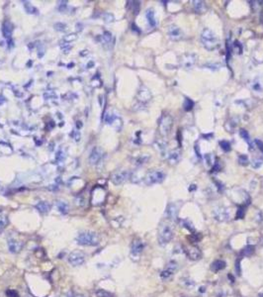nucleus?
<instances>
[{
    "instance_id": "38",
    "label": "nucleus",
    "mask_w": 263,
    "mask_h": 297,
    "mask_svg": "<svg viewBox=\"0 0 263 297\" xmlns=\"http://www.w3.org/2000/svg\"><path fill=\"white\" fill-rule=\"evenodd\" d=\"M248 157L246 155H240L238 157V163L241 165H248Z\"/></svg>"
},
{
    "instance_id": "8",
    "label": "nucleus",
    "mask_w": 263,
    "mask_h": 297,
    "mask_svg": "<svg viewBox=\"0 0 263 297\" xmlns=\"http://www.w3.org/2000/svg\"><path fill=\"white\" fill-rule=\"evenodd\" d=\"M129 178H131V173L128 170H119L116 171L111 176V180L115 185L123 184L125 181H127Z\"/></svg>"
},
{
    "instance_id": "50",
    "label": "nucleus",
    "mask_w": 263,
    "mask_h": 297,
    "mask_svg": "<svg viewBox=\"0 0 263 297\" xmlns=\"http://www.w3.org/2000/svg\"><path fill=\"white\" fill-rule=\"evenodd\" d=\"M64 297H75L74 295H73V293L72 292H67L66 293V295L64 296Z\"/></svg>"
},
{
    "instance_id": "46",
    "label": "nucleus",
    "mask_w": 263,
    "mask_h": 297,
    "mask_svg": "<svg viewBox=\"0 0 263 297\" xmlns=\"http://www.w3.org/2000/svg\"><path fill=\"white\" fill-rule=\"evenodd\" d=\"M235 271L238 276H240V261L239 260L237 261V263H235Z\"/></svg>"
},
{
    "instance_id": "32",
    "label": "nucleus",
    "mask_w": 263,
    "mask_h": 297,
    "mask_svg": "<svg viewBox=\"0 0 263 297\" xmlns=\"http://www.w3.org/2000/svg\"><path fill=\"white\" fill-rule=\"evenodd\" d=\"M23 3H24V6H25L26 11L29 13V14H36V13L38 12V10L36 9V8H35L34 6H32V5L29 3V2L24 1Z\"/></svg>"
},
{
    "instance_id": "53",
    "label": "nucleus",
    "mask_w": 263,
    "mask_h": 297,
    "mask_svg": "<svg viewBox=\"0 0 263 297\" xmlns=\"http://www.w3.org/2000/svg\"><path fill=\"white\" fill-rule=\"evenodd\" d=\"M259 297H263V293H260L259 294Z\"/></svg>"
},
{
    "instance_id": "47",
    "label": "nucleus",
    "mask_w": 263,
    "mask_h": 297,
    "mask_svg": "<svg viewBox=\"0 0 263 297\" xmlns=\"http://www.w3.org/2000/svg\"><path fill=\"white\" fill-rule=\"evenodd\" d=\"M104 19L106 22H112L114 20V17H113V15H111V14H105Z\"/></svg>"
},
{
    "instance_id": "1",
    "label": "nucleus",
    "mask_w": 263,
    "mask_h": 297,
    "mask_svg": "<svg viewBox=\"0 0 263 297\" xmlns=\"http://www.w3.org/2000/svg\"><path fill=\"white\" fill-rule=\"evenodd\" d=\"M201 43L207 51H214L219 46V39L211 29L206 28L201 33Z\"/></svg>"
},
{
    "instance_id": "2",
    "label": "nucleus",
    "mask_w": 263,
    "mask_h": 297,
    "mask_svg": "<svg viewBox=\"0 0 263 297\" xmlns=\"http://www.w3.org/2000/svg\"><path fill=\"white\" fill-rule=\"evenodd\" d=\"M76 243L80 246H97L99 244V238L96 233L92 231H84L78 234L75 239Z\"/></svg>"
},
{
    "instance_id": "4",
    "label": "nucleus",
    "mask_w": 263,
    "mask_h": 297,
    "mask_svg": "<svg viewBox=\"0 0 263 297\" xmlns=\"http://www.w3.org/2000/svg\"><path fill=\"white\" fill-rule=\"evenodd\" d=\"M165 178V173L162 170H153L148 171L145 176V183L146 185H153L161 183Z\"/></svg>"
},
{
    "instance_id": "49",
    "label": "nucleus",
    "mask_w": 263,
    "mask_h": 297,
    "mask_svg": "<svg viewBox=\"0 0 263 297\" xmlns=\"http://www.w3.org/2000/svg\"><path fill=\"white\" fill-rule=\"evenodd\" d=\"M185 285H187V286H189V287H192V286H194L195 285V282L193 281V280H190V279H188V280H185Z\"/></svg>"
},
{
    "instance_id": "17",
    "label": "nucleus",
    "mask_w": 263,
    "mask_h": 297,
    "mask_svg": "<svg viewBox=\"0 0 263 297\" xmlns=\"http://www.w3.org/2000/svg\"><path fill=\"white\" fill-rule=\"evenodd\" d=\"M8 245V249H9L10 253L12 254H17L21 250L23 247V242H19L15 239H8L7 242Z\"/></svg>"
},
{
    "instance_id": "25",
    "label": "nucleus",
    "mask_w": 263,
    "mask_h": 297,
    "mask_svg": "<svg viewBox=\"0 0 263 297\" xmlns=\"http://www.w3.org/2000/svg\"><path fill=\"white\" fill-rule=\"evenodd\" d=\"M239 135H240V137L244 140L246 143L249 145V149L252 150V144H251V141H250V137H249V134H248V132L246 131L245 129H240L239 130Z\"/></svg>"
},
{
    "instance_id": "37",
    "label": "nucleus",
    "mask_w": 263,
    "mask_h": 297,
    "mask_svg": "<svg viewBox=\"0 0 263 297\" xmlns=\"http://www.w3.org/2000/svg\"><path fill=\"white\" fill-rule=\"evenodd\" d=\"M56 162L58 163H61L64 162V160H66V154L62 152V150H59L58 152V154H56Z\"/></svg>"
},
{
    "instance_id": "9",
    "label": "nucleus",
    "mask_w": 263,
    "mask_h": 297,
    "mask_svg": "<svg viewBox=\"0 0 263 297\" xmlns=\"http://www.w3.org/2000/svg\"><path fill=\"white\" fill-rule=\"evenodd\" d=\"M85 261V255L80 250H74L68 255V263L73 266H79Z\"/></svg>"
},
{
    "instance_id": "29",
    "label": "nucleus",
    "mask_w": 263,
    "mask_h": 297,
    "mask_svg": "<svg viewBox=\"0 0 263 297\" xmlns=\"http://www.w3.org/2000/svg\"><path fill=\"white\" fill-rule=\"evenodd\" d=\"M254 253V247L253 246H246L245 248H243L242 250H241L240 255H243V257H249Z\"/></svg>"
},
{
    "instance_id": "39",
    "label": "nucleus",
    "mask_w": 263,
    "mask_h": 297,
    "mask_svg": "<svg viewBox=\"0 0 263 297\" xmlns=\"http://www.w3.org/2000/svg\"><path fill=\"white\" fill-rule=\"evenodd\" d=\"M133 4H130L133 6V10H134V13L135 15L139 14V11H140V2L139 1H132Z\"/></svg>"
},
{
    "instance_id": "3",
    "label": "nucleus",
    "mask_w": 263,
    "mask_h": 297,
    "mask_svg": "<svg viewBox=\"0 0 263 297\" xmlns=\"http://www.w3.org/2000/svg\"><path fill=\"white\" fill-rule=\"evenodd\" d=\"M172 127H173V118L171 117V115H169L168 113H164L163 115H161L158 123L159 134L162 137L166 138L171 133Z\"/></svg>"
},
{
    "instance_id": "12",
    "label": "nucleus",
    "mask_w": 263,
    "mask_h": 297,
    "mask_svg": "<svg viewBox=\"0 0 263 297\" xmlns=\"http://www.w3.org/2000/svg\"><path fill=\"white\" fill-rule=\"evenodd\" d=\"M168 37L173 41H179L183 38V32L176 25H170L167 30Z\"/></svg>"
},
{
    "instance_id": "10",
    "label": "nucleus",
    "mask_w": 263,
    "mask_h": 297,
    "mask_svg": "<svg viewBox=\"0 0 263 297\" xmlns=\"http://www.w3.org/2000/svg\"><path fill=\"white\" fill-rule=\"evenodd\" d=\"M137 99H138V101L140 102L142 104H146V103H148L150 101L151 93H150V91L148 90V87H145V85L140 86V88L139 89L138 94H137Z\"/></svg>"
},
{
    "instance_id": "48",
    "label": "nucleus",
    "mask_w": 263,
    "mask_h": 297,
    "mask_svg": "<svg viewBox=\"0 0 263 297\" xmlns=\"http://www.w3.org/2000/svg\"><path fill=\"white\" fill-rule=\"evenodd\" d=\"M261 160H253V163H252V167H255V168H257V167H260V165H261Z\"/></svg>"
},
{
    "instance_id": "54",
    "label": "nucleus",
    "mask_w": 263,
    "mask_h": 297,
    "mask_svg": "<svg viewBox=\"0 0 263 297\" xmlns=\"http://www.w3.org/2000/svg\"><path fill=\"white\" fill-rule=\"evenodd\" d=\"M183 297H186V296H183Z\"/></svg>"
},
{
    "instance_id": "27",
    "label": "nucleus",
    "mask_w": 263,
    "mask_h": 297,
    "mask_svg": "<svg viewBox=\"0 0 263 297\" xmlns=\"http://www.w3.org/2000/svg\"><path fill=\"white\" fill-rule=\"evenodd\" d=\"M194 107V102L192 101V99L188 97L184 98V103H183V108L185 111H191Z\"/></svg>"
},
{
    "instance_id": "44",
    "label": "nucleus",
    "mask_w": 263,
    "mask_h": 297,
    "mask_svg": "<svg viewBox=\"0 0 263 297\" xmlns=\"http://www.w3.org/2000/svg\"><path fill=\"white\" fill-rule=\"evenodd\" d=\"M220 170H221V165H220V162H218V160H216L215 163H214V167L212 168V172H214V171H219Z\"/></svg>"
},
{
    "instance_id": "22",
    "label": "nucleus",
    "mask_w": 263,
    "mask_h": 297,
    "mask_svg": "<svg viewBox=\"0 0 263 297\" xmlns=\"http://www.w3.org/2000/svg\"><path fill=\"white\" fill-rule=\"evenodd\" d=\"M193 8L196 13H205V11L207 10V5L204 1H193Z\"/></svg>"
},
{
    "instance_id": "35",
    "label": "nucleus",
    "mask_w": 263,
    "mask_h": 297,
    "mask_svg": "<svg viewBox=\"0 0 263 297\" xmlns=\"http://www.w3.org/2000/svg\"><path fill=\"white\" fill-rule=\"evenodd\" d=\"M245 205H242V206H240L239 208L237 209V216H235V218L237 219H242L243 217H244V215H245Z\"/></svg>"
},
{
    "instance_id": "16",
    "label": "nucleus",
    "mask_w": 263,
    "mask_h": 297,
    "mask_svg": "<svg viewBox=\"0 0 263 297\" xmlns=\"http://www.w3.org/2000/svg\"><path fill=\"white\" fill-rule=\"evenodd\" d=\"M143 248H145V245L142 241L140 240H135L132 244L131 247V255L133 257H139V255L142 254Z\"/></svg>"
},
{
    "instance_id": "42",
    "label": "nucleus",
    "mask_w": 263,
    "mask_h": 297,
    "mask_svg": "<svg viewBox=\"0 0 263 297\" xmlns=\"http://www.w3.org/2000/svg\"><path fill=\"white\" fill-rule=\"evenodd\" d=\"M254 144H255L257 148L259 149V151L263 154V142L258 140V139H255V140H254Z\"/></svg>"
},
{
    "instance_id": "45",
    "label": "nucleus",
    "mask_w": 263,
    "mask_h": 297,
    "mask_svg": "<svg viewBox=\"0 0 263 297\" xmlns=\"http://www.w3.org/2000/svg\"><path fill=\"white\" fill-rule=\"evenodd\" d=\"M189 239H191L192 243H197V242H199V240H200V236L196 235V234H192V236Z\"/></svg>"
},
{
    "instance_id": "7",
    "label": "nucleus",
    "mask_w": 263,
    "mask_h": 297,
    "mask_svg": "<svg viewBox=\"0 0 263 297\" xmlns=\"http://www.w3.org/2000/svg\"><path fill=\"white\" fill-rule=\"evenodd\" d=\"M214 219L219 222H226L230 219V211L229 209L224 206H218L213 211Z\"/></svg>"
},
{
    "instance_id": "26",
    "label": "nucleus",
    "mask_w": 263,
    "mask_h": 297,
    "mask_svg": "<svg viewBox=\"0 0 263 297\" xmlns=\"http://www.w3.org/2000/svg\"><path fill=\"white\" fill-rule=\"evenodd\" d=\"M180 224L181 226H182L183 228H186L187 230H189L190 232H195V228H194V226L193 224H192V222L190 221V220H188V219H185V220H181L180 221Z\"/></svg>"
},
{
    "instance_id": "20",
    "label": "nucleus",
    "mask_w": 263,
    "mask_h": 297,
    "mask_svg": "<svg viewBox=\"0 0 263 297\" xmlns=\"http://www.w3.org/2000/svg\"><path fill=\"white\" fill-rule=\"evenodd\" d=\"M35 207H36V209L38 211L43 214L48 213V212L51 210V204L47 202V201H40V202H38L36 204Z\"/></svg>"
},
{
    "instance_id": "23",
    "label": "nucleus",
    "mask_w": 263,
    "mask_h": 297,
    "mask_svg": "<svg viewBox=\"0 0 263 297\" xmlns=\"http://www.w3.org/2000/svg\"><path fill=\"white\" fill-rule=\"evenodd\" d=\"M225 268H226V261H222V260L215 261L212 263V266H211V269H212V271L214 272H218L220 271H222V269H224Z\"/></svg>"
},
{
    "instance_id": "5",
    "label": "nucleus",
    "mask_w": 263,
    "mask_h": 297,
    "mask_svg": "<svg viewBox=\"0 0 263 297\" xmlns=\"http://www.w3.org/2000/svg\"><path fill=\"white\" fill-rule=\"evenodd\" d=\"M173 230L171 226L168 224H163L159 228V234H158V241L161 246H165L169 243L173 238Z\"/></svg>"
},
{
    "instance_id": "52",
    "label": "nucleus",
    "mask_w": 263,
    "mask_h": 297,
    "mask_svg": "<svg viewBox=\"0 0 263 297\" xmlns=\"http://www.w3.org/2000/svg\"><path fill=\"white\" fill-rule=\"evenodd\" d=\"M75 297H85V296H84V295H81V294H78V295H76Z\"/></svg>"
},
{
    "instance_id": "24",
    "label": "nucleus",
    "mask_w": 263,
    "mask_h": 297,
    "mask_svg": "<svg viewBox=\"0 0 263 297\" xmlns=\"http://www.w3.org/2000/svg\"><path fill=\"white\" fill-rule=\"evenodd\" d=\"M56 207H58V210L61 212L62 215H66L68 213V204H67L66 201L58 200V202H56Z\"/></svg>"
},
{
    "instance_id": "51",
    "label": "nucleus",
    "mask_w": 263,
    "mask_h": 297,
    "mask_svg": "<svg viewBox=\"0 0 263 297\" xmlns=\"http://www.w3.org/2000/svg\"><path fill=\"white\" fill-rule=\"evenodd\" d=\"M199 292H205V286H202L201 288H200Z\"/></svg>"
},
{
    "instance_id": "15",
    "label": "nucleus",
    "mask_w": 263,
    "mask_h": 297,
    "mask_svg": "<svg viewBox=\"0 0 263 297\" xmlns=\"http://www.w3.org/2000/svg\"><path fill=\"white\" fill-rule=\"evenodd\" d=\"M167 162L169 165H174L176 163H178L181 160V152L179 150H172L167 154Z\"/></svg>"
},
{
    "instance_id": "11",
    "label": "nucleus",
    "mask_w": 263,
    "mask_h": 297,
    "mask_svg": "<svg viewBox=\"0 0 263 297\" xmlns=\"http://www.w3.org/2000/svg\"><path fill=\"white\" fill-rule=\"evenodd\" d=\"M178 209H179V206L176 203L168 204L166 207V210H165V217H166V219L170 220V221H174V220L177 219Z\"/></svg>"
},
{
    "instance_id": "21",
    "label": "nucleus",
    "mask_w": 263,
    "mask_h": 297,
    "mask_svg": "<svg viewBox=\"0 0 263 297\" xmlns=\"http://www.w3.org/2000/svg\"><path fill=\"white\" fill-rule=\"evenodd\" d=\"M145 17L148 19V22L150 24L151 28H154L156 26V20H155V15H154V11L153 9H148L145 12Z\"/></svg>"
},
{
    "instance_id": "18",
    "label": "nucleus",
    "mask_w": 263,
    "mask_h": 297,
    "mask_svg": "<svg viewBox=\"0 0 263 297\" xmlns=\"http://www.w3.org/2000/svg\"><path fill=\"white\" fill-rule=\"evenodd\" d=\"M12 31H13V27L12 24L10 23L9 21H5L2 25V33H3V36L7 41H10V45H12Z\"/></svg>"
},
{
    "instance_id": "28",
    "label": "nucleus",
    "mask_w": 263,
    "mask_h": 297,
    "mask_svg": "<svg viewBox=\"0 0 263 297\" xmlns=\"http://www.w3.org/2000/svg\"><path fill=\"white\" fill-rule=\"evenodd\" d=\"M102 42L104 45H110L112 43V34L110 32H104L102 35Z\"/></svg>"
},
{
    "instance_id": "31",
    "label": "nucleus",
    "mask_w": 263,
    "mask_h": 297,
    "mask_svg": "<svg viewBox=\"0 0 263 297\" xmlns=\"http://www.w3.org/2000/svg\"><path fill=\"white\" fill-rule=\"evenodd\" d=\"M220 146H221V148L222 150H223L224 152H230V150H232V146H230V143L229 141H226V140H223V141H221L220 142Z\"/></svg>"
},
{
    "instance_id": "43",
    "label": "nucleus",
    "mask_w": 263,
    "mask_h": 297,
    "mask_svg": "<svg viewBox=\"0 0 263 297\" xmlns=\"http://www.w3.org/2000/svg\"><path fill=\"white\" fill-rule=\"evenodd\" d=\"M6 295H7V297H19L18 293L13 289H8L6 291Z\"/></svg>"
},
{
    "instance_id": "30",
    "label": "nucleus",
    "mask_w": 263,
    "mask_h": 297,
    "mask_svg": "<svg viewBox=\"0 0 263 297\" xmlns=\"http://www.w3.org/2000/svg\"><path fill=\"white\" fill-rule=\"evenodd\" d=\"M96 297H114V294L105 289H97Z\"/></svg>"
},
{
    "instance_id": "6",
    "label": "nucleus",
    "mask_w": 263,
    "mask_h": 297,
    "mask_svg": "<svg viewBox=\"0 0 263 297\" xmlns=\"http://www.w3.org/2000/svg\"><path fill=\"white\" fill-rule=\"evenodd\" d=\"M198 62V56L196 54L187 53L181 56L180 58V67L184 69H192L196 65Z\"/></svg>"
},
{
    "instance_id": "41",
    "label": "nucleus",
    "mask_w": 263,
    "mask_h": 297,
    "mask_svg": "<svg viewBox=\"0 0 263 297\" xmlns=\"http://www.w3.org/2000/svg\"><path fill=\"white\" fill-rule=\"evenodd\" d=\"M55 28L56 30H58V31H66V25L63 23H56L55 25Z\"/></svg>"
},
{
    "instance_id": "19",
    "label": "nucleus",
    "mask_w": 263,
    "mask_h": 297,
    "mask_svg": "<svg viewBox=\"0 0 263 297\" xmlns=\"http://www.w3.org/2000/svg\"><path fill=\"white\" fill-rule=\"evenodd\" d=\"M186 255H188L190 260H193V261H197V260H199V258H201V252H200V250L196 247L189 248V249L186 250Z\"/></svg>"
},
{
    "instance_id": "13",
    "label": "nucleus",
    "mask_w": 263,
    "mask_h": 297,
    "mask_svg": "<svg viewBox=\"0 0 263 297\" xmlns=\"http://www.w3.org/2000/svg\"><path fill=\"white\" fill-rule=\"evenodd\" d=\"M103 157H104V152H103L102 149L96 147V148H94L90 152V156H89V162H90L91 165H97V163H99L100 162H101Z\"/></svg>"
},
{
    "instance_id": "33",
    "label": "nucleus",
    "mask_w": 263,
    "mask_h": 297,
    "mask_svg": "<svg viewBox=\"0 0 263 297\" xmlns=\"http://www.w3.org/2000/svg\"><path fill=\"white\" fill-rule=\"evenodd\" d=\"M148 160H150V157L145 156V155H143V156H140L135 160V165H145V163H146L148 162Z\"/></svg>"
},
{
    "instance_id": "14",
    "label": "nucleus",
    "mask_w": 263,
    "mask_h": 297,
    "mask_svg": "<svg viewBox=\"0 0 263 297\" xmlns=\"http://www.w3.org/2000/svg\"><path fill=\"white\" fill-rule=\"evenodd\" d=\"M105 122L109 125H112L116 128L117 131H120L122 129V119L118 115H115V114H107L106 118H105Z\"/></svg>"
},
{
    "instance_id": "34",
    "label": "nucleus",
    "mask_w": 263,
    "mask_h": 297,
    "mask_svg": "<svg viewBox=\"0 0 263 297\" xmlns=\"http://www.w3.org/2000/svg\"><path fill=\"white\" fill-rule=\"evenodd\" d=\"M8 224V219L5 215H0V232L4 230Z\"/></svg>"
},
{
    "instance_id": "36",
    "label": "nucleus",
    "mask_w": 263,
    "mask_h": 297,
    "mask_svg": "<svg viewBox=\"0 0 263 297\" xmlns=\"http://www.w3.org/2000/svg\"><path fill=\"white\" fill-rule=\"evenodd\" d=\"M173 276V271H169V269H165V271H163L160 273V277L163 280H166V279H169L170 277H171Z\"/></svg>"
},
{
    "instance_id": "40",
    "label": "nucleus",
    "mask_w": 263,
    "mask_h": 297,
    "mask_svg": "<svg viewBox=\"0 0 263 297\" xmlns=\"http://www.w3.org/2000/svg\"><path fill=\"white\" fill-rule=\"evenodd\" d=\"M176 268H177V263H176V261H169V263H168L167 269H169V271H171L174 272Z\"/></svg>"
}]
</instances>
